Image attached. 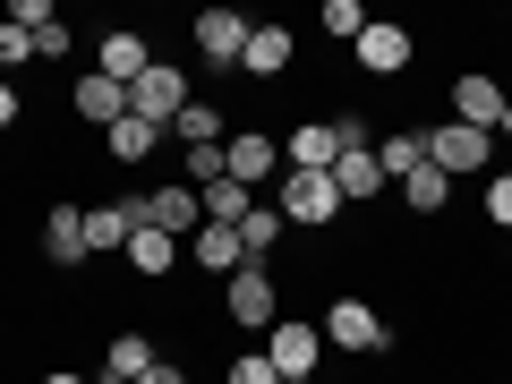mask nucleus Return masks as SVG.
Wrapping results in <instances>:
<instances>
[{"label": "nucleus", "mask_w": 512, "mask_h": 384, "mask_svg": "<svg viewBox=\"0 0 512 384\" xmlns=\"http://www.w3.org/2000/svg\"><path fill=\"white\" fill-rule=\"evenodd\" d=\"M222 384H282V376H274V359H265V350H248V359L222 367Z\"/></svg>", "instance_id": "29"}, {"label": "nucleus", "mask_w": 512, "mask_h": 384, "mask_svg": "<svg viewBox=\"0 0 512 384\" xmlns=\"http://www.w3.org/2000/svg\"><path fill=\"white\" fill-rule=\"evenodd\" d=\"M128 265H137L146 282H163L171 265H180V239H171V231H137V239H128Z\"/></svg>", "instance_id": "23"}, {"label": "nucleus", "mask_w": 512, "mask_h": 384, "mask_svg": "<svg viewBox=\"0 0 512 384\" xmlns=\"http://www.w3.org/2000/svg\"><path fill=\"white\" fill-rule=\"evenodd\" d=\"M43 256H52V274H77V265H86V205H52V214H43Z\"/></svg>", "instance_id": "11"}, {"label": "nucleus", "mask_w": 512, "mask_h": 384, "mask_svg": "<svg viewBox=\"0 0 512 384\" xmlns=\"http://www.w3.org/2000/svg\"><path fill=\"white\" fill-rule=\"evenodd\" d=\"M137 384H188V367H171V359H154V367H146V376H137Z\"/></svg>", "instance_id": "33"}, {"label": "nucleus", "mask_w": 512, "mask_h": 384, "mask_svg": "<svg viewBox=\"0 0 512 384\" xmlns=\"http://www.w3.org/2000/svg\"><path fill=\"white\" fill-rule=\"evenodd\" d=\"M291 60H299V35H291V26H265V18L248 26V52H239V69H248V77H282Z\"/></svg>", "instance_id": "15"}, {"label": "nucleus", "mask_w": 512, "mask_h": 384, "mask_svg": "<svg viewBox=\"0 0 512 384\" xmlns=\"http://www.w3.org/2000/svg\"><path fill=\"white\" fill-rule=\"evenodd\" d=\"M171 137H180V146H222V111L214 103H188L180 120H171Z\"/></svg>", "instance_id": "27"}, {"label": "nucleus", "mask_w": 512, "mask_h": 384, "mask_svg": "<svg viewBox=\"0 0 512 384\" xmlns=\"http://www.w3.org/2000/svg\"><path fill=\"white\" fill-rule=\"evenodd\" d=\"M222 171L256 197V180H282V146L265 137V128H239V137H222Z\"/></svg>", "instance_id": "9"}, {"label": "nucleus", "mask_w": 512, "mask_h": 384, "mask_svg": "<svg viewBox=\"0 0 512 384\" xmlns=\"http://www.w3.org/2000/svg\"><path fill=\"white\" fill-rule=\"evenodd\" d=\"M111 376H128V384H137V376H146V367H154V342H146V333H111Z\"/></svg>", "instance_id": "26"}, {"label": "nucleus", "mask_w": 512, "mask_h": 384, "mask_svg": "<svg viewBox=\"0 0 512 384\" xmlns=\"http://www.w3.org/2000/svg\"><path fill=\"white\" fill-rule=\"evenodd\" d=\"M504 103H512V94L495 86V77H478V69H461V77H453V120H461V128H487V137H495Z\"/></svg>", "instance_id": "13"}, {"label": "nucleus", "mask_w": 512, "mask_h": 384, "mask_svg": "<svg viewBox=\"0 0 512 384\" xmlns=\"http://www.w3.org/2000/svg\"><path fill=\"white\" fill-rule=\"evenodd\" d=\"M146 214H154V231H171V239H197L205 231V205H197V188H188V180L146 188Z\"/></svg>", "instance_id": "12"}, {"label": "nucleus", "mask_w": 512, "mask_h": 384, "mask_svg": "<svg viewBox=\"0 0 512 384\" xmlns=\"http://www.w3.org/2000/svg\"><path fill=\"white\" fill-rule=\"evenodd\" d=\"M333 188H342V205H367L384 188V163H376V146L367 154H342V163H333Z\"/></svg>", "instance_id": "21"}, {"label": "nucleus", "mask_w": 512, "mask_h": 384, "mask_svg": "<svg viewBox=\"0 0 512 384\" xmlns=\"http://www.w3.org/2000/svg\"><path fill=\"white\" fill-rule=\"evenodd\" d=\"M94 69H103L111 86H137V77L154 69V52H146V35H137V26H111L103 52H94Z\"/></svg>", "instance_id": "14"}, {"label": "nucleus", "mask_w": 512, "mask_h": 384, "mask_svg": "<svg viewBox=\"0 0 512 384\" xmlns=\"http://www.w3.org/2000/svg\"><path fill=\"white\" fill-rule=\"evenodd\" d=\"M376 163H384V180H410V171L427 163V137H419V128H393V137L376 146Z\"/></svg>", "instance_id": "25"}, {"label": "nucleus", "mask_w": 512, "mask_h": 384, "mask_svg": "<svg viewBox=\"0 0 512 384\" xmlns=\"http://www.w3.org/2000/svg\"><path fill=\"white\" fill-rule=\"evenodd\" d=\"M402 205H410V214H444V205H453V180H444L436 163H419V171L402 180Z\"/></svg>", "instance_id": "24"}, {"label": "nucleus", "mask_w": 512, "mask_h": 384, "mask_svg": "<svg viewBox=\"0 0 512 384\" xmlns=\"http://www.w3.org/2000/svg\"><path fill=\"white\" fill-rule=\"evenodd\" d=\"M342 163V146H333V120H299L291 137H282V171H333Z\"/></svg>", "instance_id": "16"}, {"label": "nucleus", "mask_w": 512, "mask_h": 384, "mask_svg": "<svg viewBox=\"0 0 512 384\" xmlns=\"http://www.w3.org/2000/svg\"><path fill=\"white\" fill-rule=\"evenodd\" d=\"M43 384H86V376H77V367H52V376H43Z\"/></svg>", "instance_id": "35"}, {"label": "nucleus", "mask_w": 512, "mask_h": 384, "mask_svg": "<svg viewBox=\"0 0 512 384\" xmlns=\"http://www.w3.org/2000/svg\"><path fill=\"white\" fill-rule=\"evenodd\" d=\"M325 342L350 350V359H376V350H384V316L367 308V299H333V308H325Z\"/></svg>", "instance_id": "8"}, {"label": "nucleus", "mask_w": 512, "mask_h": 384, "mask_svg": "<svg viewBox=\"0 0 512 384\" xmlns=\"http://www.w3.org/2000/svg\"><path fill=\"white\" fill-rule=\"evenodd\" d=\"M487 222H495V231H512V171H495V180H487Z\"/></svg>", "instance_id": "31"}, {"label": "nucleus", "mask_w": 512, "mask_h": 384, "mask_svg": "<svg viewBox=\"0 0 512 384\" xmlns=\"http://www.w3.org/2000/svg\"><path fill=\"white\" fill-rule=\"evenodd\" d=\"M188 256H197L205 274H222V282H231L239 265H248V248H239V231H222V222H205V231L188 239Z\"/></svg>", "instance_id": "18"}, {"label": "nucleus", "mask_w": 512, "mask_h": 384, "mask_svg": "<svg viewBox=\"0 0 512 384\" xmlns=\"http://www.w3.org/2000/svg\"><path fill=\"white\" fill-rule=\"evenodd\" d=\"M282 231H291V222H282V205H248V222H239V248H248V265H265Z\"/></svg>", "instance_id": "22"}, {"label": "nucleus", "mask_w": 512, "mask_h": 384, "mask_svg": "<svg viewBox=\"0 0 512 384\" xmlns=\"http://www.w3.org/2000/svg\"><path fill=\"white\" fill-rule=\"evenodd\" d=\"M282 222L291 231H325V222H342V188H333V171H282Z\"/></svg>", "instance_id": "1"}, {"label": "nucleus", "mask_w": 512, "mask_h": 384, "mask_svg": "<svg viewBox=\"0 0 512 384\" xmlns=\"http://www.w3.org/2000/svg\"><path fill=\"white\" fill-rule=\"evenodd\" d=\"M18 60H35V35H26V26H9V18H0V69H18Z\"/></svg>", "instance_id": "32"}, {"label": "nucleus", "mask_w": 512, "mask_h": 384, "mask_svg": "<svg viewBox=\"0 0 512 384\" xmlns=\"http://www.w3.org/2000/svg\"><path fill=\"white\" fill-rule=\"evenodd\" d=\"M180 163H188V188H214L222 180V146H188Z\"/></svg>", "instance_id": "30"}, {"label": "nucleus", "mask_w": 512, "mask_h": 384, "mask_svg": "<svg viewBox=\"0 0 512 384\" xmlns=\"http://www.w3.org/2000/svg\"><path fill=\"white\" fill-rule=\"evenodd\" d=\"M325 35L359 43V35H367V9H359V0H325Z\"/></svg>", "instance_id": "28"}, {"label": "nucleus", "mask_w": 512, "mask_h": 384, "mask_svg": "<svg viewBox=\"0 0 512 384\" xmlns=\"http://www.w3.org/2000/svg\"><path fill=\"white\" fill-rule=\"evenodd\" d=\"M128 111H137V120H154V128L171 137V120L188 111V77L171 69V60H154V69L137 77V86H128Z\"/></svg>", "instance_id": "5"}, {"label": "nucleus", "mask_w": 512, "mask_h": 384, "mask_svg": "<svg viewBox=\"0 0 512 384\" xmlns=\"http://www.w3.org/2000/svg\"><path fill=\"white\" fill-rule=\"evenodd\" d=\"M94 384H128V376H111V367H103V376H94Z\"/></svg>", "instance_id": "37"}, {"label": "nucleus", "mask_w": 512, "mask_h": 384, "mask_svg": "<svg viewBox=\"0 0 512 384\" xmlns=\"http://www.w3.org/2000/svg\"><path fill=\"white\" fill-rule=\"evenodd\" d=\"M282 384H291V376H282Z\"/></svg>", "instance_id": "38"}, {"label": "nucleus", "mask_w": 512, "mask_h": 384, "mask_svg": "<svg viewBox=\"0 0 512 384\" xmlns=\"http://www.w3.org/2000/svg\"><path fill=\"white\" fill-rule=\"evenodd\" d=\"M77 111H86L94 128H111V120H128V86H111L103 69H94V77H77Z\"/></svg>", "instance_id": "19"}, {"label": "nucleus", "mask_w": 512, "mask_h": 384, "mask_svg": "<svg viewBox=\"0 0 512 384\" xmlns=\"http://www.w3.org/2000/svg\"><path fill=\"white\" fill-rule=\"evenodd\" d=\"M137 231H154L146 197H111V205H86V248H94V256H128V239H137Z\"/></svg>", "instance_id": "4"}, {"label": "nucleus", "mask_w": 512, "mask_h": 384, "mask_svg": "<svg viewBox=\"0 0 512 384\" xmlns=\"http://www.w3.org/2000/svg\"><path fill=\"white\" fill-rule=\"evenodd\" d=\"M222 308H231V325H248V333H274L282 325V291H274L265 265H239V274L222 282Z\"/></svg>", "instance_id": "3"}, {"label": "nucleus", "mask_w": 512, "mask_h": 384, "mask_svg": "<svg viewBox=\"0 0 512 384\" xmlns=\"http://www.w3.org/2000/svg\"><path fill=\"white\" fill-rule=\"evenodd\" d=\"M103 146H111V163H146V154L163 146V128L128 111V120H111V128H103Z\"/></svg>", "instance_id": "20"}, {"label": "nucleus", "mask_w": 512, "mask_h": 384, "mask_svg": "<svg viewBox=\"0 0 512 384\" xmlns=\"http://www.w3.org/2000/svg\"><path fill=\"white\" fill-rule=\"evenodd\" d=\"M248 26L256 18H239V9H197V26H188V35H197V60H205V69H239Z\"/></svg>", "instance_id": "7"}, {"label": "nucleus", "mask_w": 512, "mask_h": 384, "mask_svg": "<svg viewBox=\"0 0 512 384\" xmlns=\"http://www.w3.org/2000/svg\"><path fill=\"white\" fill-rule=\"evenodd\" d=\"M265 359H274V376L308 384V376H316V359H325V325H299V316H282V325L265 333Z\"/></svg>", "instance_id": "6"}, {"label": "nucleus", "mask_w": 512, "mask_h": 384, "mask_svg": "<svg viewBox=\"0 0 512 384\" xmlns=\"http://www.w3.org/2000/svg\"><path fill=\"white\" fill-rule=\"evenodd\" d=\"M495 137H512V103H504V120H495Z\"/></svg>", "instance_id": "36"}, {"label": "nucleus", "mask_w": 512, "mask_h": 384, "mask_svg": "<svg viewBox=\"0 0 512 384\" xmlns=\"http://www.w3.org/2000/svg\"><path fill=\"white\" fill-rule=\"evenodd\" d=\"M350 52H359V69H367V77H402L419 43H410V26H393V18H367V35L350 43Z\"/></svg>", "instance_id": "10"}, {"label": "nucleus", "mask_w": 512, "mask_h": 384, "mask_svg": "<svg viewBox=\"0 0 512 384\" xmlns=\"http://www.w3.org/2000/svg\"><path fill=\"white\" fill-rule=\"evenodd\" d=\"M9 26L35 35V60H60V52H69V26H60L52 0H9Z\"/></svg>", "instance_id": "17"}, {"label": "nucleus", "mask_w": 512, "mask_h": 384, "mask_svg": "<svg viewBox=\"0 0 512 384\" xmlns=\"http://www.w3.org/2000/svg\"><path fill=\"white\" fill-rule=\"evenodd\" d=\"M419 137H427V163H436L444 180H470V171H487V163H495V137H487V128L436 120V128H419Z\"/></svg>", "instance_id": "2"}, {"label": "nucleus", "mask_w": 512, "mask_h": 384, "mask_svg": "<svg viewBox=\"0 0 512 384\" xmlns=\"http://www.w3.org/2000/svg\"><path fill=\"white\" fill-rule=\"evenodd\" d=\"M18 111H26V103H18V86L0 77V128H18Z\"/></svg>", "instance_id": "34"}]
</instances>
